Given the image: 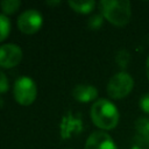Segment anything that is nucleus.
<instances>
[{
  "label": "nucleus",
  "mask_w": 149,
  "mask_h": 149,
  "mask_svg": "<svg viewBox=\"0 0 149 149\" xmlns=\"http://www.w3.org/2000/svg\"><path fill=\"white\" fill-rule=\"evenodd\" d=\"M91 119L100 129H113L119 122V112L116 106L107 100L99 99L91 107Z\"/></svg>",
  "instance_id": "nucleus-1"
},
{
  "label": "nucleus",
  "mask_w": 149,
  "mask_h": 149,
  "mask_svg": "<svg viewBox=\"0 0 149 149\" xmlns=\"http://www.w3.org/2000/svg\"><path fill=\"white\" fill-rule=\"evenodd\" d=\"M99 6L102 16L114 26H126L130 20V2L127 0H101Z\"/></svg>",
  "instance_id": "nucleus-2"
},
{
  "label": "nucleus",
  "mask_w": 149,
  "mask_h": 149,
  "mask_svg": "<svg viewBox=\"0 0 149 149\" xmlns=\"http://www.w3.org/2000/svg\"><path fill=\"white\" fill-rule=\"evenodd\" d=\"M134 87V79L132 76L126 72L121 71L115 73L107 84V93L113 99H122L127 97Z\"/></svg>",
  "instance_id": "nucleus-3"
},
{
  "label": "nucleus",
  "mask_w": 149,
  "mask_h": 149,
  "mask_svg": "<svg viewBox=\"0 0 149 149\" xmlns=\"http://www.w3.org/2000/svg\"><path fill=\"white\" fill-rule=\"evenodd\" d=\"M37 94L36 85L29 77H21L16 79L14 84V97L15 100L23 106H28L34 102Z\"/></svg>",
  "instance_id": "nucleus-4"
},
{
  "label": "nucleus",
  "mask_w": 149,
  "mask_h": 149,
  "mask_svg": "<svg viewBox=\"0 0 149 149\" xmlns=\"http://www.w3.org/2000/svg\"><path fill=\"white\" fill-rule=\"evenodd\" d=\"M43 20L40 12L35 9L24 10L17 19V27L24 34H34L42 27Z\"/></svg>",
  "instance_id": "nucleus-5"
},
{
  "label": "nucleus",
  "mask_w": 149,
  "mask_h": 149,
  "mask_svg": "<svg viewBox=\"0 0 149 149\" xmlns=\"http://www.w3.org/2000/svg\"><path fill=\"white\" fill-rule=\"evenodd\" d=\"M22 58V50L19 45L8 43L0 47V66L14 68Z\"/></svg>",
  "instance_id": "nucleus-6"
},
{
  "label": "nucleus",
  "mask_w": 149,
  "mask_h": 149,
  "mask_svg": "<svg viewBox=\"0 0 149 149\" xmlns=\"http://www.w3.org/2000/svg\"><path fill=\"white\" fill-rule=\"evenodd\" d=\"M85 149H118L113 139L105 132H93L86 140Z\"/></svg>",
  "instance_id": "nucleus-7"
},
{
  "label": "nucleus",
  "mask_w": 149,
  "mask_h": 149,
  "mask_svg": "<svg viewBox=\"0 0 149 149\" xmlns=\"http://www.w3.org/2000/svg\"><path fill=\"white\" fill-rule=\"evenodd\" d=\"M135 144L142 149H149V118H139L135 122Z\"/></svg>",
  "instance_id": "nucleus-8"
},
{
  "label": "nucleus",
  "mask_w": 149,
  "mask_h": 149,
  "mask_svg": "<svg viewBox=\"0 0 149 149\" xmlns=\"http://www.w3.org/2000/svg\"><path fill=\"white\" fill-rule=\"evenodd\" d=\"M72 95L74 97L76 100H78L80 102H88V101H92L97 98L98 90L92 85L81 84V85H77L73 88Z\"/></svg>",
  "instance_id": "nucleus-9"
},
{
  "label": "nucleus",
  "mask_w": 149,
  "mask_h": 149,
  "mask_svg": "<svg viewBox=\"0 0 149 149\" xmlns=\"http://www.w3.org/2000/svg\"><path fill=\"white\" fill-rule=\"evenodd\" d=\"M69 5L73 10L81 13V14H87L94 8L95 2L93 0H87V1H72V0H70Z\"/></svg>",
  "instance_id": "nucleus-10"
},
{
  "label": "nucleus",
  "mask_w": 149,
  "mask_h": 149,
  "mask_svg": "<svg viewBox=\"0 0 149 149\" xmlns=\"http://www.w3.org/2000/svg\"><path fill=\"white\" fill-rule=\"evenodd\" d=\"M21 2L19 0H3L0 2V7L5 14H13L17 10Z\"/></svg>",
  "instance_id": "nucleus-11"
},
{
  "label": "nucleus",
  "mask_w": 149,
  "mask_h": 149,
  "mask_svg": "<svg viewBox=\"0 0 149 149\" xmlns=\"http://www.w3.org/2000/svg\"><path fill=\"white\" fill-rule=\"evenodd\" d=\"M115 62L121 69H126L130 62V54L125 49L119 50L115 55Z\"/></svg>",
  "instance_id": "nucleus-12"
},
{
  "label": "nucleus",
  "mask_w": 149,
  "mask_h": 149,
  "mask_svg": "<svg viewBox=\"0 0 149 149\" xmlns=\"http://www.w3.org/2000/svg\"><path fill=\"white\" fill-rule=\"evenodd\" d=\"M9 30H10V22H9V19L3 15V14H0V42L3 41L8 34H9Z\"/></svg>",
  "instance_id": "nucleus-13"
},
{
  "label": "nucleus",
  "mask_w": 149,
  "mask_h": 149,
  "mask_svg": "<svg viewBox=\"0 0 149 149\" xmlns=\"http://www.w3.org/2000/svg\"><path fill=\"white\" fill-rule=\"evenodd\" d=\"M102 17H104V16H102V15H99V14L91 16V17L88 19V22H87L88 27H90L91 29H99V28L101 27V24H102Z\"/></svg>",
  "instance_id": "nucleus-14"
},
{
  "label": "nucleus",
  "mask_w": 149,
  "mask_h": 149,
  "mask_svg": "<svg viewBox=\"0 0 149 149\" xmlns=\"http://www.w3.org/2000/svg\"><path fill=\"white\" fill-rule=\"evenodd\" d=\"M140 107H141V109L144 113L149 114V92L141 97V99H140Z\"/></svg>",
  "instance_id": "nucleus-15"
},
{
  "label": "nucleus",
  "mask_w": 149,
  "mask_h": 149,
  "mask_svg": "<svg viewBox=\"0 0 149 149\" xmlns=\"http://www.w3.org/2000/svg\"><path fill=\"white\" fill-rule=\"evenodd\" d=\"M8 90V80L6 74L0 70V93H5Z\"/></svg>",
  "instance_id": "nucleus-16"
},
{
  "label": "nucleus",
  "mask_w": 149,
  "mask_h": 149,
  "mask_svg": "<svg viewBox=\"0 0 149 149\" xmlns=\"http://www.w3.org/2000/svg\"><path fill=\"white\" fill-rule=\"evenodd\" d=\"M146 73H147V77L149 79V56L147 58V63H146Z\"/></svg>",
  "instance_id": "nucleus-17"
},
{
  "label": "nucleus",
  "mask_w": 149,
  "mask_h": 149,
  "mask_svg": "<svg viewBox=\"0 0 149 149\" xmlns=\"http://www.w3.org/2000/svg\"><path fill=\"white\" fill-rule=\"evenodd\" d=\"M132 149H142V148H141V147H139L137 144H135V146H133V147H132Z\"/></svg>",
  "instance_id": "nucleus-18"
}]
</instances>
